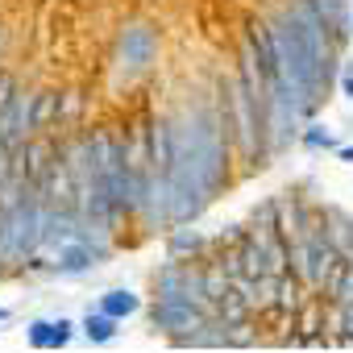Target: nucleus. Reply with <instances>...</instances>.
Segmentation results:
<instances>
[{"instance_id":"obj_1","label":"nucleus","mask_w":353,"mask_h":353,"mask_svg":"<svg viewBox=\"0 0 353 353\" xmlns=\"http://www.w3.org/2000/svg\"><path fill=\"white\" fill-rule=\"evenodd\" d=\"M154 54H158V34L150 30V26H129V30H121V59H125V67L137 75V71H145L150 63H154Z\"/></svg>"},{"instance_id":"obj_2","label":"nucleus","mask_w":353,"mask_h":353,"mask_svg":"<svg viewBox=\"0 0 353 353\" xmlns=\"http://www.w3.org/2000/svg\"><path fill=\"white\" fill-rule=\"evenodd\" d=\"M71 341V320H34L30 324V345L38 349H63Z\"/></svg>"},{"instance_id":"obj_3","label":"nucleus","mask_w":353,"mask_h":353,"mask_svg":"<svg viewBox=\"0 0 353 353\" xmlns=\"http://www.w3.org/2000/svg\"><path fill=\"white\" fill-rule=\"evenodd\" d=\"M83 112H88V96H83L79 88L59 92V125H54V129H71V125H79Z\"/></svg>"},{"instance_id":"obj_4","label":"nucleus","mask_w":353,"mask_h":353,"mask_svg":"<svg viewBox=\"0 0 353 353\" xmlns=\"http://www.w3.org/2000/svg\"><path fill=\"white\" fill-rule=\"evenodd\" d=\"M83 332H88V341H96V345H108L112 336H117V316H108V312H88L83 316Z\"/></svg>"},{"instance_id":"obj_5","label":"nucleus","mask_w":353,"mask_h":353,"mask_svg":"<svg viewBox=\"0 0 353 353\" xmlns=\"http://www.w3.org/2000/svg\"><path fill=\"white\" fill-rule=\"evenodd\" d=\"M141 303H137V295H129V291H108L104 299H100V312H108V316H133Z\"/></svg>"},{"instance_id":"obj_6","label":"nucleus","mask_w":353,"mask_h":353,"mask_svg":"<svg viewBox=\"0 0 353 353\" xmlns=\"http://www.w3.org/2000/svg\"><path fill=\"white\" fill-rule=\"evenodd\" d=\"M17 96H21V83H17V75L0 67V117H5V112L13 108V100H17Z\"/></svg>"},{"instance_id":"obj_7","label":"nucleus","mask_w":353,"mask_h":353,"mask_svg":"<svg viewBox=\"0 0 353 353\" xmlns=\"http://www.w3.org/2000/svg\"><path fill=\"white\" fill-rule=\"evenodd\" d=\"M303 141H307L312 150H328V145H336V137H332L328 129H320V125H312V129L303 133Z\"/></svg>"},{"instance_id":"obj_8","label":"nucleus","mask_w":353,"mask_h":353,"mask_svg":"<svg viewBox=\"0 0 353 353\" xmlns=\"http://www.w3.org/2000/svg\"><path fill=\"white\" fill-rule=\"evenodd\" d=\"M341 92L353 100V67H345V79H341Z\"/></svg>"},{"instance_id":"obj_9","label":"nucleus","mask_w":353,"mask_h":353,"mask_svg":"<svg viewBox=\"0 0 353 353\" xmlns=\"http://www.w3.org/2000/svg\"><path fill=\"white\" fill-rule=\"evenodd\" d=\"M341 158H345V162H353V145H345V150H341Z\"/></svg>"},{"instance_id":"obj_10","label":"nucleus","mask_w":353,"mask_h":353,"mask_svg":"<svg viewBox=\"0 0 353 353\" xmlns=\"http://www.w3.org/2000/svg\"><path fill=\"white\" fill-rule=\"evenodd\" d=\"M0 320H9V307H0Z\"/></svg>"}]
</instances>
